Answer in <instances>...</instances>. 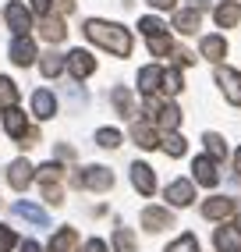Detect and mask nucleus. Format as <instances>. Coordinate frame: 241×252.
I'll list each match as a JSON object with an SVG mask.
<instances>
[{"mask_svg": "<svg viewBox=\"0 0 241 252\" xmlns=\"http://www.w3.org/2000/svg\"><path fill=\"white\" fill-rule=\"evenodd\" d=\"M85 39L110 50L114 57H128L131 54V32L117 22H103V18H89L85 22Z\"/></svg>", "mask_w": 241, "mask_h": 252, "instance_id": "nucleus-1", "label": "nucleus"}, {"mask_svg": "<svg viewBox=\"0 0 241 252\" xmlns=\"http://www.w3.org/2000/svg\"><path fill=\"white\" fill-rule=\"evenodd\" d=\"M4 18L11 25L14 36H29V29H32V11L22 4V0H11V4L4 7Z\"/></svg>", "mask_w": 241, "mask_h": 252, "instance_id": "nucleus-2", "label": "nucleus"}, {"mask_svg": "<svg viewBox=\"0 0 241 252\" xmlns=\"http://www.w3.org/2000/svg\"><path fill=\"white\" fill-rule=\"evenodd\" d=\"M216 86H220L223 96H227V103L241 107V71H234V68H216Z\"/></svg>", "mask_w": 241, "mask_h": 252, "instance_id": "nucleus-3", "label": "nucleus"}, {"mask_svg": "<svg viewBox=\"0 0 241 252\" xmlns=\"http://www.w3.org/2000/svg\"><path fill=\"white\" fill-rule=\"evenodd\" d=\"M82 189H92V192H107L110 185H114V174L107 171V167H85V171H78L75 178Z\"/></svg>", "mask_w": 241, "mask_h": 252, "instance_id": "nucleus-4", "label": "nucleus"}, {"mask_svg": "<svg viewBox=\"0 0 241 252\" xmlns=\"http://www.w3.org/2000/svg\"><path fill=\"white\" fill-rule=\"evenodd\" d=\"M67 71H71L75 78H89L96 71V57L89 54V50H71V54H67Z\"/></svg>", "mask_w": 241, "mask_h": 252, "instance_id": "nucleus-5", "label": "nucleus"}, {"mask_svg": "<svg viewBox=\"0 0 241 252\" xmlns=\"http://www.w3.org/2000/svg\"><path fill=\"white\" fill-rule=\"evenodd\" d=\"M192 199H195V185L192 181H181L178 178V181L167 185V203L170 206H181L184 210V206H192Z\"/></svg>", "mask_w": 241, "mask_h": 252, "instance_id": "nucleus-6", "label": "nucleus"}, {"mask_svg": "<svg viewBox=\"0 0 241 252\" xmlns=\"http://www.w3.org/2000/svg\"><path fill=\"white\" fill-rule=\"evenodd\" d=\"M231 213H234V199L231 195H213V199L202 203V217H206V220H223V217H231Z\"/></svg>", "mask_w": 241, "mask_h": 252, "instance_id": "nucleus-7", "label": "nucleus"}, {"mask_svg": "<svg viewBox=\"0 0 241 252\" xmlns=\"http://www.w3.org/2000/svg\"><path fill=\"white\" fill-rule=\"evenodd\" d=\"M131 185H135L142 195H152V192H156V174H152V167L142 163V160L131 163Z\"/></svg>", "mask_w": 241, "mask_h": 252, "instance_id": "nucleus-8", "label": "nucleus"}, {"mask_svg": "<svg viewBox=\"0 0 241 252\" xmlns=\"http://www.w3.org/2000/svg\"><path fill=\"white\" fill-rule=\"evenodd\" d=\"M32 174H36V167H32L25 157H18L11 167H7V181H11V189H29V181H32Z\"/></svg>", "mask_w": 241, "mask_h": 252, "instance_id": "nucleus-9", "label": "nucleus"}, {"mask_svg": "<svg viewBox=\"0 0 241 252\" xmlns=\"http://www.w3.org/2000/svg\"><path fill=\"white\" fill-rule=\"evenodd\" d=\"M11 61L18 64V68H29V64L36 61V43L29 36H14L11 39Z\"/></svg>", "mask_w": 241, "mask_h": 252, "instance_id": "nucleus-10", "label": "nucleus"}, {"mask_svg": "<svg viewBox=\"0 0 241 252\" xmlns=\"http://www.w3.org/2000/svg\"><path fill=\"white\" fill-rule=\"evenodd\" d=\"M142 224H146L149 234H156V231L174 227V217H170L167 210H160V206H146V210H142Z\"/></svg>", "mask_w": 241, "mask_h": 252, "instance_id": "nucleus-11", "label": "nucleus"}, {"mask_svg": "<svg viewBox=\"0 0 241 252\" xmlns=\"http://www.w3.org/2000/svg\"><path fill=\"white\" fill-rule=\"evenodd\" d=\"M192 171H195V181L206 185V189H213V185L220 181V171H216V160H213V157H199V160L192 163Z\"/></svg>", "mask_w": 241, "mask_h": 252, "instance_id": "nucleus-12", "label": "nucleus"}, {"mask_svg": "<svg viewBox=\"0 0 241 252\" xmlns=\"http://www.w3.org/2000/svg\"><path fill=\"white\" fill-rule=\"evenodd\" d=\"M32 114H36L39 121H50V117L57 114V99H54V93H46V89H36V93H32Z\"/></svg>", "mask_w": 241, "mask_h": 252, "instance_id": "nucleus-13", "label": "nucleus"}, {"mask_svg": "<svg viewBox=\"0 0 241 252\" xmlns=\"http://www.w3.org/2000/svg\"><path fill=\"white\" fill-rule=\"evenodd\" d=\"M131 139L139 142L142 149H156V146H160V139H156V125H152V121H135V125H131Z\"/></svg>", "mask_w": 241, "mask_h": 252, "instance_id": "nucleus-14", "label": "nucleus"}, {"mask_svg": "<svg viewBox=\"0 0 241 252\" xmlns=\"http://www.w3.org/2000/svg\"><path fill=\"white\" fill-rule=\"evenodd\" d=\"M149 121L156 125V128H163V131H174V128L181 125V110H178L174 103H163V107H160L156 114L149 117Z\"/></svg>", "mask_w": 241, "mask_h": 252, "instance_id": "nucleus-15", "label": "nucleus"}, {"mask_svg": "<svg viewBox=\"0 0 241 252\" xmlns=\"http://www.w3.org/2000/svg\"><path fill=\"white\" fill-rule=\"evenodd\" d=\"M4 128H7V135H11V139H25V135H29L25 114H22L18 107H11V110H4Z\"/></svg>", "mask_w": 241, "mask_h": 252, "instance_id": "nucleus-16", "label": "nucleus"}, {"mask_svg": "<svg viewBox=\"0 0 241 252\" xmlns=\"http://www.w3.org/2000/svg\"><path fill=\"white\" fill-rule=\"evenodd\" d=\"M174 29L181 32V36H195V32H199V11L195 7L174 11Z\"/></svg>", "mask_w": 241, "mask_h": 252, "instance_id": "nucleus-17", "label": "nucleus"}, {"mask_svg": "<svg viewBox=\"0 0 241 252\" xmlns=\"http://www.w3.org/2000/svg\"><path fill=\"white\" fill-rule=\"evenodd\" d=\"M39 36H43L46 43H60V39L67 36V29H64L60 18H54V14H43V22H39Z\"/></svg>", "mask_w": 241, "mask_h": 252, "instance_id": "nucleus-18", "label": "nucleus"}, {"mask_svg": "<svg viewBox=\"0 0 241 252\" xmlns=\"http://www.w3.org/2000/svg\"><path fill=\"white\" fill-rule=\"evenodd\" d=\"M160 78H163V71L156 68V64H146V68L139 71V93L152 96V93L160 89Z\"/></svg>", "mask_w": 241, "mask_h": 252, "instance_id": "nucleus-19", "label": "nucleus"}, {"mask_svg": "<svg viewBox=\"0 0 241 252\" xmlns=\"http://www.w3.org/2000/svg\"><path fill=\"white\" fill-rule=\"evenodd\" d=\"M75 245H78L75 227H60V231L54 234V242H50V249H46V252H75Z\"/></svg>", "mask_w": 241, "mask_h": 252, "instance_id": "nucleus-20", "label": "nucleus"}, {"mask_svg": "<svg viewBox=\"0 0 241 252\" xmlns=\"http://www.w3.org/2000/svg\"><path fill=\"white\" fill-rule=\"evenodd\" d=\"M14 213H18V217H25V220H29V224H36V227H46V224H50L46 210L32 206V203H14Z\"/></svg>", "mask_w": 241, "mask_h": 252, "instance_id": "nucleus-21", "label": "nucleus"}, {"mask_svg": "<svg viewBox=\"0 0 241 252\" xmlns=\"http://www.w3.org/2000/svg\"><path fill=\"white\" fill-rule=\"evenodd\" d=\"M213 242H216V252H238V249H241V238H238V227H220Z\"/></svg>", "mask_w": 241, "mask_h": 252, "instance_id": "nucleus-22", "label": "nucleus"}, {"mask_svg": "<svg viewBox=\"0 0 241 252\" xmlns=\"http://www.w3.org/2000/svg\"><path fill=\"white\" fill-rule=\"evenodd\" d=\"M160 149L167 157H184L188 153V142H184V135H178V131H167V135L160 139Z\"/></svg>", "mask_w": 241, "mask_h": 252, "instance_id": "nucleus-23", "label": "nucleus"}, {"mask_svg": "<svg viewBox=\"0 0 241 252\" xmlns=\"http://www.w3.org/2000/svg\"><path fill=\"white\" fill-rule=\"evenodd\" d=\"M238 22H241V7L238 4H220L216 7V25L220 29H234Z\"/></svg>", "mask_w": 241, "mask_h": 252, "instance_id": "nucleus-24", "label": "nucleus"}, {"mask_svg": "<svg viewBox=\"0 0 241 252\" xmlns=\"http://www.w3.org/2000/svg\"><path fill=\"white\" fill-rule=\"evenodd\" d=\"M64 64H67V57H60V54H43V61H39V71H43L46 78H57V75L64 71Z\"/></svg>", "mask_w": 241, "mask_h": 252, "instance_id": "nucleus-25", "label": "nucleus"}, {"mask_svg": "<svg viewBox=\"0 0 241 252\" xmlns=\"http://www.w3.org/2000/svg\"><path fill=\"white\" fill-rule=\"evenodd\" d=\"M14 103H18V86L0 75V110H11Z\"/></svg>", "mask_w": 241, "mask_h": 252, "instance_id": "nucleus-26", "label": "nucleus"}, {"mask_svg": "<svg viewBox=\"0 0 241 252\" xmlns=\"http://www.w3.org/2000/svg\"><path fill=\"white\" fill-rule=\"evenodd\" d=\"M223 54H227V43H223L220 36H206V39H202V57L223 61Z\"/></svg>", "mask_w": 241, "mask_h": 252, "instance_id": "nucleus-27", "label": "nucleus"}, {"mask_svg": "<svg viewBox=\"0 0 241 252\" xmlns=\"http://www.w3.org/2000/svg\"><path fill=\"white\" fill-rule=\"evenodd\" d=\"M160 89H163L167 96H178V93L184 89V78H181V71H178V68L163 71V78H160Z\"/></svg>", "mask_w": 241, "mask_h": 252, "instance_id": "nucleus-28", "label": "nucleus"}, {"mask_svg": "<svg viewBox=\"0 0 241 252\" xmlns=\"http://www.w3.org/2000/svg\"><path fill=\"white\" fill-rule=\"evenodd\" d=\"M110 99H114V107L124 114V117H131V114H135V96H131L128 89H114V93H110Z\"/></svg>", "mask_w": 241, "mask_h": 252, "instance_id": "nucleus-29", "label": "nucleus"}, {"mask_svg": "<svg viewBox=\"0 0 241 252\" xmlns=\"http://www.w3.org/2000/svg\"><path fill=\"white\" fill-rule=\"evenodd\" d=\"M149 54H156V57H167V54H174V43H170L167 32H160V36H149Z\"/></svg>", "mask_w": 241, "mask_h": 252, "instance_id": "nucleus-30", "label": "nucleus"}, {"mask_svg": "<svg viewBox=\"0 0 241 252\" xmlns=\"http://www.w3.org/2000/svg\"><path fill=\"white\" fill-rule=\"evenodd\" d=\"M114 249H117V252H139L135 234H131L128 227H117V231H114Z\"/></svg>", "mask_w": 241, "mask_h": 252, "instance_id": "nucleus-31", "label": "nucleus"}, {"mask_svg": "<svg viewBox=\"0 0 241 252\" xmlns=\"http://www.w3.org/2000/svg\"><path fill=\"white\" fill-rule=\"evenodd\" d=\"M96 142H99L103 149H117V146H120V131H117V128H99V131H96Z\"/></svg>", "mask_w": 241, "mask_h": 252, "instance_id": "nucleus-32", "label": "nucleus"}, {"mask_svg": "<svg viewBox=\"0 0 241 252\" xmlns=\"http://www.w3.org/2000/svg\"><path fill=\"white\" fill-rule=\"evenodd\" d=\"M167 252H199V242H195V234H181L178 242H170Z\"/></svg>", "mask_w": 241, "mask_h": 252, "instance_id": "nucleus-33", "label": "nucleus"}, {"mask_svg": "<svg viewBox=\"0 0 241 252\" xmlns=\"http://www.w3.org/2000/svg\"><path fill=\"white\" fill-rule=\"evenodd\" d=\"M206 153H210L213 160H220V157H227V146H223L220 135H210V131H206Z\"/></svg>", "mask_w": 241, "mask_h": 252, "instance_id": "nucleus-34", "label": "nucleus"}, {"mask_svg": "<svg viewBox=\"0 0 241 252\" xmlns=\"http://www.w3.org/2000/svg\"><path fill=\"white\" fill-rule=\"evenodd\" d=\"M60 174H64L60 163H43V167H39V181H43V185H57Z\"/></svg>", "mask_w": 241, "mask_h": 252, "instance_id": "nucleus-35", "label": "nucleus"}, {"mask_svg": "<svg viewBox=\"0 0 241 252\" xmlns=\"http://www.w3.org/2000/svg\"><path fill=\"white\" fill-rule=\"evenodd\" d=\"M139 29H142V36H146V39H149V36H160V32H167V25H163L160 18H142Z\"/></svg>", "mask_w": 241, "mask_h": 252, "instance_id": "nucleus-36", "label": "nucleus"}, {"mask_svg": "<svg viewBox=\"0 0 241 252\" xmlns=\"http://www.w3.org/2000/svg\"><path fill=\"white\" fill-rule=\"evenodd\" d=\"M14 245H18V238H14V231L0 224V252H11Z\"/></svg>", "mask_w": 241, "mask_h": 252, "instance_id": "nucleus-37", "label": "nucleus"}, {"mask_svg": "<svg viewBox=\"0 0 241 252\" xmlns=\"http://www.w3.org/2000/svg\"><path fill=\"white\" fill-rule=\"evenodd\" d=\"M43 195H46V203H64V199H60V189H57V185H43Z\"/></svg>", "mask_w": 241, "mask_h": 252, "instance_id": "nucleus-38", "label": "nucleus"}, {"mask_svg": "<svg viewBox=\"0 0 241 252\" xmlns=\"http://www.w3.org/2000/svg\"><path fill=\"white\" fill-rule=\"evenodd\" d=\"M54 11L57 14H71L75 11V0H54Z\"/></svg>", "mask_w": 241, "mask_h": 252, "instance_id": "nucleus-39", "label": "nucleus"}, {"mask_svg": "<svg viewBox=\"0 0 241 252\" xmlns=\"http://www.w3.org/2000/svg\"><path fill=\"white\" fill-rule=\"evenodd\" d=\"M82 252H107V245H103L99 238H89V242L82 245Z\"/></svg>", "mask_w": 241, "mask_h": 252, "instance_id": "nucleus-40", "label": "nucleus"}, {"mask_svg": "<svg viewBox=\"0 0 241 252\" xmlns=\"http://www.w3.org/2000/svg\"><path fill=\"white\" fill-rule=\"evenodd\" d=\"M50 7H54V0H32V11L39 14H50Z\"/></svg>", "mask_w": 241, "mask_h": 252, "instance_id": "nucleus-41", "label": "nucleus"}, {"mask_svg": "<svg viewBox=\"0 0 241 252\" xmlns=\"http://www.w3.org/2000/svg\"><path fill=\"white\" fill-rule=\"evenodd\" d=\"M156 11H174V0H149Z\"/></svg>", "mask_w": 241, "mask_h": 252, "instance_id": "nucleus-42", "label": "nucleus"}, {"mask_svg": "<svg viewBox=\"0 0 241 252\" xmlns=\"http://www.w3.org/2000/svg\"><path fill=\"white\" fill-rule=\"evenodd\" d=\"M57 157H60V160H71V157H75V149H71V146H60V149H57Z\"/></svg>", "mask_w": 241, "mask_h": 252, "instance_id": "nucleus-43", "label": "nucleus"}, {"mask_svg": "<svg viewBox=\"0 0 241 252\" xmlns=\"http://www.w3.org/2000/svg\"><path fill=\"white\" fill-rule=\"evenodd\" d=\"M22 252H43V249H39L36 242H22Z\"/></svg>", "mask_w": 241, "mask_h": 252, "instance_id": "nucleus-44", "label": "nucleus"}, {"mask_svg": "<svg viewBox=\"0 0 241 252\" xmlns=\"http://www.w3.org/2000/svg\"><path fill=\"white\" fill-rule=\"evenodd\" d=\"M192 7H195V11H202V7H210V0H192Z\"/></svg>", "mask_w": 241, "mask_h": 252, "instance_id": "nucleus-45", "label": "nucleus"}, {"mask_svg": "<svg viewBox=\"0 0 241 252\" xmlns=\"http://www.w3.org/2000/svg\"><path fill=\"white\" fill-rule=\"evenodd\" d=\"M234 167H238V174H241V149L234 153Z\"/></svg>", "mask_w": 241, "mask_h": 252, "instance_id": "nucleus-46", "label": "nucleus"}]
</instances>
